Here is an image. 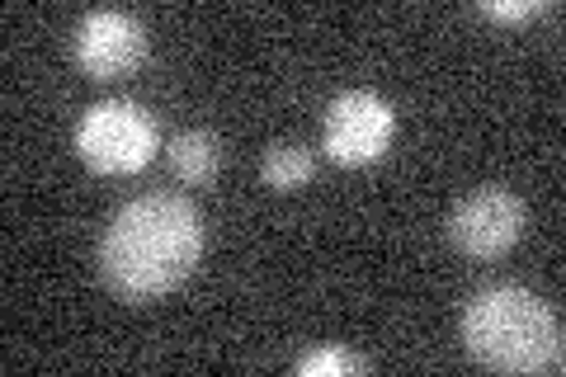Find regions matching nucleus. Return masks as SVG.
<instances>
[{
    "label": "nucleus",
    "instance_id": "nucleus-1",
    "mask_svg": "<svg viewBox=\"0 0 566 377\" xmlns=\"http://www.w3.org/2000/svg\"><path fill=\"white\" fill-rule=\"evenodd\" d=\"M203 255V218L180 193H147L118 208L99 241V274L123 302H151L193 274Z\"/></svg>",
    "mask_w": 566,
    "mask_h": 377
},
{
    "label": "nucleus",
    "instance_id": "nucleus-2",
    "mask_svg": "<svg viewBox=\"0 0 566 377\" xmlns=\"http://www.w3.org/2000/svg\"><path fill=\"white\" fill-rule=\"evenodd\" d=\"M463 345L476 364L495 373H557L562 326L557 312L528 289L495 283L482 289L463 312Z\"/></svg>",
    "mask_w": 566,
    "mask_h": 377
},
{
    "label": "nucleus",
    "instance_id": "nucleus-3",
    "mask_svg": "<svg viewBox=\"0 0 566 377\" xmlns=\"http://www.w3.org/2000/svg\"><path fill=\"white\" fill-rule=\"evenodd\" d=\"M76 147L99 175H133L156 156V118L133 100H104L81 118Z\"/></svg>",
    "mask_w": 566,
    "mask_h": 377
},
{
    "label": "nucleus",
    "instance_id": "nucleus-4",
    "mask_svg": "<svg viewBox=\"0 0 566 377\" xmlns=\"http://www.w3.org/2000/svg\"><path fill=\"white\" fill-rule=\"evenodd\" d=\"M392 133H397L392 104L368 95V90H345L326 109L322 147L331 160H340V166H364V160H378L387 151Z\"/></svg>",
    "mask_w": 566,
    "mask_h": 377
},
{
    "label": "nucleus",
    "instance_id": "nucleus-5",
    "mask_svg": "<svg viewBox=\"0 0 566 377\" xmlns=\"http://www.w3.org/2000/svg\"><path fill=\"white\" fill-rule=\"evenodd\" d=\"M524 237V203L510 189H476L449 218V241L472 260L505 255Z\"/></svg>",
    "mask_w": 566,
    "mask_h": 377
},
{
    "label": "nucleus",
    "instance_id": "nucleus-6",
    "mask_svg": "<svg viewBox=\"0 0 566 377\" xmlns=\"http://www.w3.org/2000/svg\"><path fill=\"white\" fill-rule=\"evenodd\" d=\"M76 57L95 81L128 76V71H137L142 57H147V29L123 10H95L81 20Z\"/></svg>",
    "mask_w": 566,
    "mask_h": 377
},
{
    "label": "nucleus",
    "instance_id": "nucleus-7",
    "mask_svg": "<svg viewBox=\"0 0 566 377\" xmlns=\"http://www.w3.org/2000/svg\"><path fill=\"white\" fill-rule=\"evenodd\" d=\"M170 166H175V175H180L185 185H208V179H218V170H222L218 137H212L208 128L175 133L170 137Z\"/></svg>",
    "mask_w": 566,
    "mask_h": 377
},
{
    "label": "nucleus",
    "instance_id": "nucleus-8",
    "mask_svg": "<svg viewBox=\"0 0 566 377\" xmlns=\"http://www.w3.org/2000/svg\"><path fill=\"white\" fill-rule=\"evenodd\" d=\"M316 170V156L312 147H303V142H274L270 151H264V185H274V189H297V185H307Z\"/></svg>",
    "mask_w": 566,
    "mask_h": 377
},
{
    "label": "nucleus",
    "instance_id": "nucleus-9",
    "mask_svg": "<svg viewBox=\"0 0 566 377\" xmlns=\"http://www.w3.org/2000/svg\"><path fill=\"white\" fill-rule=\"evenodd\" d=\"M368 368V358H359V354H349V349H316V354H307V358H297V373L303 377H335V373H364Z\"/></svg>",
    "mask_w": 566,
    "mask_h": 377
},
{
    "label": "nucleus",
    "instance_id": "nucleus-10",
    "mask_svg": "<svg viewBox=\"0 0 566 377\" xmlns=\"http://www.w3.org/2000/svg\"><path fill=\"white\" fill-rule=\"evenodd\" d=\"M491 20H528V14L543 10V0H486L482 6Z\"/></svg>",
    "mask_w": 566,
    "mask_h": 377
}]
</instances>
